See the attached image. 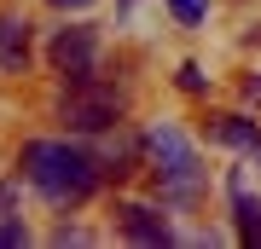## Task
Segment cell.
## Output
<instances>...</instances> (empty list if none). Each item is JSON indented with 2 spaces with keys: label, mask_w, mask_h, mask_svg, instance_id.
<instances>
[{
  "label": "cell",
  "mask_w": 261,
  "mask_h": 249,
  "mask_svg": "<svg viewBox=\"0 0 261 249\" xmlns=\"http://www.w3.org/2000/svg\"><path fill=\"white\" fill-rule=\"evenodd\" d=\"M23 58H29V23L23 18H0V70H23Z\"/></svg>",
  "instance_id": "52a82bcc"
},
{
  "label": "cell",
  "mask_w": 261,
  "mask_h": 249,
  "mask_svg": "<svg viewBox=\"0 0 261 249\" xmlns=\"http://www.w3.org/2000/svg\"><path fill=\"white\" fill-rule=\"evenodd\" d=\"M47 58H53L58 75H87V70H93V58H99V35H93L87 23H70V29H58V35H53Z\"/></svg>",
  "instance_id": "277c9868"
},
{
  "label": "cell",
  "mask_w": 261,
  "mask_h": 249,
  "mask_svg": "<svg viewBox=\"0 0 261 249\" xmlns=\"http://www.w3.org/2000/svg\"><path fill=\"white\" fill-rule=\"evenodd\" d=\"M232 214H238V238L244 243H261V197H250L244 174L232 180Z\"/></svg>",
  "instance_id": "ba28073f"
},
{
  "label": "cell",
  "mask_w": 261,
  "mask_h": 249,
  "mask_svg": "<svg viewBox=\"0 0 261 249\" xmlns=\"http://www.w3.org/2000/svg\"><path fill=\"white\" fill-rule=\"evenodd\" d=\"M12 243H23V226L18 220H0V249H12Z\"/></svg>",
  "instance_id": "8fae6325"
},
{
  "label": "cell",
  "mask_w": 261,
  "mask_h": 249,
  "mask_svg": "<svg viewBox=\"0 0 261 249\" xmlns=\"http://www.w3.org/2000/svg\"><path fill=\"white\" fill-rule=\"evenodd\" d=\"M122 6H134V0H122Z\"/></svg>",
  "instance_id": "5bb4252c"
},
{
  "label": "cell",
  "mask_w": 261,
  "mask_h": 249,
  "mask_svg": "<svg viewBox=\"0 0 261 249\" xmlns=\"http://www.w3.org/2000/svg\"><path fill=\"white\" fill-rule=\"evenodd\" d=\"M180 87H186V93H203V70H197V64H180Z\"/></svg>",
  "instance_id": "30bf717a"
},
{
  "label": "cell",
  "mask_w": 261,
  "mask_h": 249,
  "mask_svg": "<svg viewBox=\"0 0 261 249\" xmlns=\"http://www.w3.org/2000/svg\"><path fill=\"white\" fill-rule=\"evenodd\" d=\"M53 6H58V12H70V6H93V0H53Z\"/></svg>",
  "instance_id": "7c38bea8"
},
{
  "label": "cell",
  "mask_w": 261,
  "mask_h": 249,
  "mask_svg": "<svg viewBox=\"0 0 261 249\" xmlns=\"http://www.w3.org/2000/svg\"><path fill=\"white\" fill-rule=\"evenodd\" d=\"M145 157H151V174L163 180L168 197H197L203 191V162H197L192 139L174 128V122H157L145 133Z\"/></svg>",
  "instance_id": "7a4b0ae2"
},
{
  "label": "cell",
  "mask_w": 261,
  "mask_h": 249,
  "mask_svg": "<svg viewBox=\"0 0 261 249\" xmlns=\"http://www.w3.org/2000/svg\"><path fill=\"white\" fill-rule=\"evenodd\" d=\"M116 226H122V238H128V243H145V249L174 243V226H168L151 203H122V209H116Z\"/></svg>",
  "instance_id": "5b68a950"
},
{
  "label": "cell",
  "mask_w": 261,
  "mask_h": 249,
  "mask_svg": "<svg viewBox=\"0 0 261 249\" xmlns=\"http://www.w3.org/2000/svg\"><path fill=\"white\" fill-rule=\"evenodd\" d=\"M215 139L232 145V151H244V157H261V128L250 116H215Z\"/></svg>",
  "instance_id": "8992f818"
},
{
  "label": "cell",
  "mask_w": 261,
  "mask_h": 249,
  "mask_svg": "<svg viewBox=\"0 0 261 249\" xmlns=\"http://www.w3.org/2000/svg\"><path fill=\"white\" fill-rule=\"evenodd\" d=\"M23 174L35 185L47 203L70 209V203H87V197L99 191V162L93 151L70 145V139H35V145H23Z\"/></svg>",
  "instance_id": "6da1fadb"
},
{
  "label": "cell",
  "mask_w": 261,
  "mask_h": 249,
  "mask_svg": "<svg viewBox=\"0 0 261 249\" xmlns=\"http://www.w3.org/2000/svg\"><path fill=\"white\" fill-rule=\"evenodd\" d=\"M168 12H174L180 23H203L209 18V0H168Z\"/></svg>",
  "instance_id": "9c48e42d"
},
{
  "label": "cell",
  "mask_w": 261,
  "mask_h": 249,
  "mask_svg": "<svg viewBox=\"0 0 261 249\" xmlns=\"http://www.w3.org/2000/svg\"><path fill=\"white\" fill-rule=\"evenodd\" d=\"M122 110V99L111 87H99L93 81V70L87 75H70V93H64V122L70 128H87V133H99V128H111Z\"/></svg>",
  "instance_id": "3957f363"
},
{
  "label": "cell",
  "mask_w": 261,
  "mask_h": 249,
  "mask_svg": "<svg viewBox=\"0 0 261 249\" xmlns=\"http://www.w3.org/2000/svg\"><path fill=\"white\" fill-rule=\"evenodd\" d=\"M244 93H250V99H261V81H244Z\"/></svg>",
  "instance_id": "4fadbf2b"
}]
</instances>
